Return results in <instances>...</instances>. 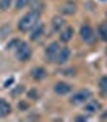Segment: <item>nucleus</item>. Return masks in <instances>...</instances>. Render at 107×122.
<instances>
[{
    "label": "nucleus",
    "instance_id": "11",
    "mask_svg": "<svg viewBox=\"0 0 107 122\" xmlns=\"http://www.w3.org/2000/svg\"><path fill=\"white\" fill-rule=\"evenodd\" d=\"M11 112V106L5 99H0V117H5Z\"/></svg>",
    "mask_w": 107,
    "mask_h": 122
},
{
    "label": "nucleus",
    "instance_id": "6",
    "mask_svg": "<svg viewBox=\"0 0 107 122\" xmlns=\"http://www.w3.org/2000/svg\"><path fill=\"white\" fill-rule=\"evenodd\" d=\"M44 31H46V28L42 26V25H36L34 28L31 29V34H29V38H31V41H39V39L44 36Z\"/></svg>",
    "mask_w": 107,
    "mask_h": 122
},
{
    "label": "nucleus",
    "instance_id": "1",
    "mask_svg": "<svg viewBox=\"0 0 107 122\" xmlns=\"http://www.w3.org/2000/svg\"><path fill=\"white\" fill-rule=\"evenodd\" d=\"M37 21H39V11H34V10H33V11L26 13V15L18 21V28L21 29V31H31V29L37 25Z\"/></svg>",
    "mask_w": 107,
    "mask_h": 122
},
{
    "label": "nucleus",
    "instance_id": "21",
    "mask_svg": "<svg viewBox=\"0 0 107 122\" xmlns=\"http://www.w3.org/2000/svg\"><path fill=\"white\" fill-rule=\"evenodd\" d=\"M11 83H13V78L7 80V81H5V88H8V85H11Z\"/></svg>",
    "mask_w": 107,
    "mask_h": 122
},
{
    "label": "nucleus",
    "instance_id": "5",
    "mask_svg": "<svg viewBox=\"0 0 107 122\" xmlns=\"http://www.w3.org/2000/svg\"><path fill=\"white\" fill-rule=\"evenodd\" d=\"M68 59H70V49L68 47H60L55 59H54V62L55 64H65Z\"/></svg>",
    "mask_w": 107,
    "mask_h": 122
},
{
    "label": "nucleus",
    "instance_id": "15",
    "mask_svg": "<svg viewBox=\"0 0 107 122\" xmlns=\"http://www.w3.org/2000/svg\"><path fill=\"white\" fill-rule=\"evenodd\" d=\"M62 11H63V13H67V15H70V13H75V5L68 3V5H65V7L62 8Z\"/></svg>",
    "mask_w": 107,
    "mask_h": 122
},
{
    "label": "nucleus",
    "instance_id": "3",
    "mask_svg": "<svg viewBox=\"0 0 107 122\" xmlns=\"http://www.w3.org/2000/svg\"><path fill=\"white\" fill-rule=\"evenodd\" d=\"M89 98H91V91L89 90H81V91H78V93H75L71 96L70 103L71 104H81V103H86Z\"/></svg>",
    "mask_w": 107,
    "mask_h": 122
},
{
    "label": "nucleus",
    "instance_id": "7",
    "mask_svg": "<svg viewBox=\"0 0 107 122\" xmlns=\"http://www.w3.org/2000/svg\"><path fill=\"white\" fill-rule=\"evenodd\" d=\"M60 42H52L50 46L47 47V51H46V57H47L50 62H54V59H55V56H57L58 49H60Z\"/></svg>",
    "mask_w": 107,
    "mask_h": 122
},
{
    "label": "nucleus",
    "instance_id": "4",
    "mask_svg": "<svg viewBox=\"0 0 107 122\" xmlns=\"http://www.w3.org/2000/svg\"><path fill=\"white\" fill-rule=\"evenodd\" d=\"M79 34H81V39L86 41L88 44H91L94 41V33H93V28L89 25H83L81 29H79Z\"/></svg>",
    "mask_w": 107,
    "mask_h": 122
},
{
    "label": "nucleus",
    "instance_id": "8",
    "mask_svg": "<svg viewBox=\"0 0 107 122\" xmlns=\"http://www.w3.org/2000/svg\"><path fill=\"white\" fill-rule=\"evenodd\" d=\"M99 107H101V104L97 103V101H94V99H91V98H89V99L86 101V107H84V109H86V112L94 114V112L99 111Z\"/></svg>",
    "mask_w": 107,
    "mask_h": 122
},
{
    "label": "nucleus",
    "instance_id": "16",
    "mask_svg": "<svg viewBox=\"0 0 107 122\" xmlns=\"http://www.w3.org/2000/svg\"><path fill=\"white\" fill-rule=\"evenodd\" d=\"M99 86H101V90L107 94V76H102L101 78V81H99Z\"/></svg>",
    "mask_w": 107,
    "mask_h": 122
},
{
    "label": "nucleus",
    "instance_id": "20",
    "mask_svg": "<svg viewBox=\"0 0 107 122\" xmlns=\"http://www.w3.org/2000/svg\"><path fill=\"white\" fill-rule=\"evenodd\" d=\"M63 73H65V75H75V70H65Z\"/></svg>",
    "mask_w": 107,
    "mask_h": 122
},
{
    "label": "nucleus",
    "instance_id": "2",
    "mask_svg": "<svg viewBox=\"0 0 107 122\" xmlns=\"http://www.w3.org/2000/svg\"><path fill=\"white\" fill-rule=\"evenodd\" d=\"M16 57H18V60H21V62H26L29 57H31V47H29L26 42H18Z\"/></svg>",
    "mask_w": 107,
    "mask_h": 122
},
{
    "label": "nucleus",
    "instance_id": "14",
    "mask_svg": "<svg viewBox=\"0 0 107 122\" xmlns=\"http://www.w3.org/2000/svg\"><path fill=\"white\" fill-rule=\"evenodd\" d=\"M62 28H63V20L58 18V16H57V18H54V21H52V29L57 33V31H60Z\"/></svg>",
    "mask_w": 107,
    "mask_h": 122
},
{
    "label": "nucleus",
    "instance_id": "10",
    "mask_svg": "<svg viewBox=\"0 0 107 122\" xmlns=\"http://www.w3.org/2000/svg\"><path fill=\"white\" fill-rule=\"evenodd\" d=\"M46 75H47V72H46L42 67L33 68V72H31V76H33L34 80H42V78H46Z\"/></svg>",
    "mask_w": 107,
    "mask_h": 122
},
{
    "label": "nucleus",
    "instance_id": "23",
    "mask_svg": "<svg viewBox=\"0 0 107 122\" xmlns=\"http://www.w3.org/2000/svg\"><path fill=\"white\" fill-rule=\"evenodd\" d=\"M29 96H31V98H36V96H37V93H36V91H31V93H29Z\"/></svg>",
    "mask_w": 107,
    "mask_h": 122
},
{
    "label": "nucleus",
    "instance_id": "13",
    "mask_svg": "<svg viewBox=\"0 0 107 122\" xmlns=\"http://www.w3.org/2000/svg\"><path fill=\"white\" fill-rule=\"evenodd\" d=\"M99 36L102 41H107V21L99 25Z\"/></svg>",
    "mask_w": 107,
    "mask_h": 122
},
{
    "label": "nucleus",
    "instance_id": "19",
    "mask_svg": "<svg viewBox=\"0 0 107 122\" xmlns=\"http://www.w3.org/2000/svg\"><path fill=\"white\" fill-rule=\"evenodd\" d=\"M18 42H19L18 39H13V41L8 44V47H10V49H13V46H18Z\"/></svg>",
    "mask_w": 107,
    "mask_h": 122
},
{
    "label": "nucleus",
    "instance_id": "9",
    "mask_svg": "<svg viewBox=\"0 0 107 122\" xmlns=\"http://www.w3.org/2000/svg\"><path fill=\"white\" fill-rule=\"evenodd\" d=\"M71 91V86L68 83H57L55 85V93L57 94H68Z\"/></svg>",
    "mask_w": 107,
    "mask_h": 122
},
{
    "label": "nucleus",
    "instance_id": "12",
    "mask_svg": "<svg viewBox=\"0 0 107 122\" xmlns=\"http://www.w3.org/2000/svg\"><path fill=\"white\" fill-rule=\"evenodd\" d=\"M71 38H73V28H65L60 33V41L62 42H68Z\"/></svg>",
    "mask_w": 107,
    "mask_h": 122
},
{
    "label": "nucleus",
    "instance_id": "17",
    "mask_svg": "<svg viewBox=\"0 0 107 122\" xmlns=\"http://www.w3.org/2000/svg\"><path fill=\"white\" fill-rule=\"evenodd\" d=\"M11 2H13V0H0V10H7V8H10Z\"/></svg>",
    "mask_w": 107,
    "mask_h": 122
},
{
    "label": "nucleus",
    "instance_id": "18",
    "mask_svg": "<svg viewBox=\"0 0 107 122\" xmlns=\"http://www.w3.org/2000/svg\"><path fill=\"white\" fill-rule=\"evenodd\" d=\"M29 2H31V0H16V8H24V7H26V5H28Z\"/></svg>",
    "mask_w": 107,
    "mask_h": 122
},
{
    "label": "nucleus",
    "instance_id": "22",
    "mask_svg": "<svg viewBox=\"0 0 107 122\" xmlns=\"http://www.w3.org/2000/svg\"><path fill=\"white\" fill-rule=\"evenodd\" d=\"M19 91H23V86H18V88H16V90L13 91V94H18Z\"/></svg>",
    "mask_w": 107,
    "mask_h": 122
}]
</instances>
